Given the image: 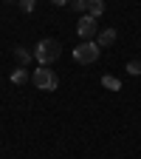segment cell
Returning <instances> with one entry per match:
<instances>
[{"mask_svg":"<svg viewBox=\"0 0 141 159\" xmlns=\"http://www.w3.org/2000/svg\"><path fill=\"white\" fill-rule=\"evenodd\" d=\"M51 3H54V6H68L71 0H51Z\"/></svg>","mask_w":141,"mask_h":159,"instance_id":"obj_13","label":"cell"},{"mask_svg":"<svg viewBox=\"0 0 141 159\" xmlns=\"http://www.w3.org/2000/svg\"><path fill=\"white\" fill-rule=\"evenodd\" d=\"M31 83H34V88H39V91H56L59 77L54 74V68L39 66V68H34V74H31Z\"/></svg>","mask_w":141,"mask_h":159,"instance_id":"obj_3","label":"cell"},{"mask_svg":"<svg viewBox=\"0 0 141 159\" xmlns=\"http://www.w3.org/2000/svg\"><path fill=\"white\" fill-rule=\"evenodd\" d=\"M99 54H102V48L96 46V40H82L79 46H73V63L79 66H90L99 60Z\"/></svg>","mask_w":141,"mask_h":159,"instance_id":"obj_2","label":"cell"},{"mask_svg":"<svg viewBox=\"0 0 141 159\" xmlns=\"http://www.w3.org/2000/svg\"><path fill=\"white\" fill-rule=\"evenodd\" d=\"M20 9H23L26 14H31L34 11V0H20Z\"/></svg>","mask_w":141,"mask_h":159,"instance_id":"obj_12","label":"cell"},{"mask_svg":"<svg viewBox=\"0 0 141 159\" xmlns=\"http://www.w3.org/2000/svg\"><path fill=\"white\" fill-rule=\"evenodd\" d=\"M127 74H133V77L141 74V63H138V60H130V63H127Z\"/></svg>","mask_w":141,"mask_h":159,"instance_id":"obj_11","label":"cell"},{"mask_svg":"<svg viewBox=\"0 0 141 159\" xmlns=\"http://www.w3.org/2000/svg\"><path fill=\"white\" fill-rule=\"evenodd\" d=\"M102 85H105V88H110V91H122V83H118L113 74H105V77H102Z\"/></svg>","mask_w":141,"mask_h":159,"instance_id":"obj_9","label":"cell"},{"mask_svg":"<svg viewBox=\"0 0 141 159\" xmlns=\"http://www.w3.org/2000/svg\"><path fill=\"white\" fill-rule=\"evenodd\" d=\"M11 83H14V85H23V83H28V68H23V66H20L17 71H11Z\"/></svg>","mask_w":141,"mask_h":159,"instance_id":"obj_8","label":"cell"},{"mask_svg":"<svg viewBox=\"0 0 141 159\" xmlns=\"http://www.w3.org/2000/svg\"><path fill=\"white\" fill-rule=\"evenodd\" d=\"M88 14L99 20V17L105 14V0H90V6H88Z\"/></svg>","mask_w":141,"mask_h":159,"instance_id":"obj_7","label":"cell"},{"mask_svg":"<svg viewBox=\"0 0 141 159\" xmlns=\"http://www.w3.org/2000/svg\"><path fill=\"white\" fill-rule=\"evenodd\" d=\"M116 37H118L116 29H102V31L96 34V46H99V48H102V46H113V43H116Z\"/></svg>","mask_w":141,"mask_h":159,"instance_id":"obj_5","label":"cell"},{"mask_svg":"<svg viewBox=\"0 0 141 159\" xmlns=\"http://www.w3.org/2000/svg\"><path fill=\"white\" fill-rule=\"evenodd\" d=\"M76 34L82 37V40H90V37H96V17H90V14H82V17H79V23H76Z\"/></svg>","mask_w":141,"mask_h":159,"instance_id":"obj_4","label":"cell"},{"mask_svg":"<svg viewBox=\"0 0 141 159\" xmlns=\"http://www.w3.org/2000/svg\"><path fill=\"white\" fill-rule=\"evenodd\" d=\"M14 57H17V63L23 66V68H28V63L34 60V51H26L23 46H17V48H14Z\"/></svg>","mask_w":141,"mask_h":159,"instance_id":"obj_6","label":"cell"},{"mask_svg":"<svg viewBox=\"0 0 141 159\" xmlns=\"http://www.w3.org/2000/svg\"><path fill=\"white\" fill-rule=\"evenodd\" d=\"M71 6H73V11H79V14H88L90 0H71Z\"/></svg>","mask_w":141,"mask_h":159,"instance_id":"obj_10","label":"cell"},{"mask_svg":"<svg viewBox=\"0 0 141 159\" xmlns=\"http://www.w3.org/2000/svg\"><path fill=\"white\" fill-rule=\"evenodd\" d=\"M59 54H62V46H59L56 40H51V37L39 40L37 48H34V60H37L39 66H51V63H56Z\"/></svg>","mask_w":141,"mask_h":159,"instance_id":"obj_1","label":"cell"},{"mask_svg":"<svg viewBox=\"0 0 141 159\" xmlns=\"http://www.w3.org/2000/svg\"><path fill=\"white\" fill-rule=\"evenodd\" d=\"M6 3H20V0H6Z\"/></svg>","mask_w":141,"mask_h":159,"instance_id":"obj_14","label":"cell"}]
</instances>
